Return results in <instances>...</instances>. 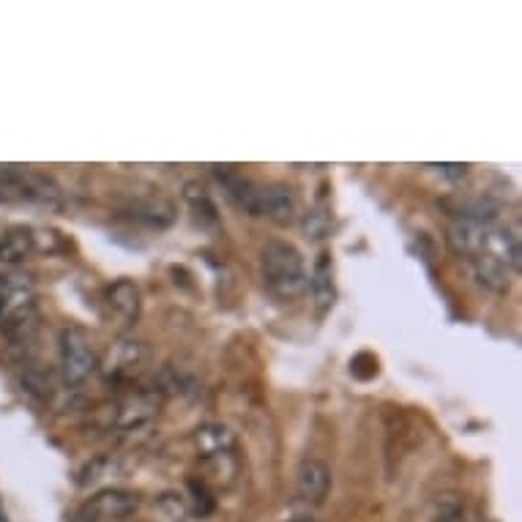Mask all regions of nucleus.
Here are the masks:
<instances>
[{
  "mask_svg": "<svg viewBox=\"0 0 522 522\" xmlns=\"http://www.w3.org/2000/svg\"><path fill=\"white\" fill-rule=\"evenodd\" d=\"M484 522H495V520H484Z\"/></svg>",
  "mask_w": 522,
  "mask_h": 522,
  "instance_id": "bb28decb",
  "label": "nucleus"
},
{
  "mask_svg": "<svg viewBox=\"0 0 522 522\" xmlns=\"http://www.w3.org/2000/svg\"><path fill=\"white\" fill-rule=\"evenodd\" d=\"M115 473H118V460H115L113 454H104V457H96V460H91L82 468L77 484H80L82 490L99 487L102 482H107V476H115Z\"/></svg>",
  "mask_w": 522,
  "mask_h": 522,
  "instance_id": "aec40b11",
  "label": "nucleus"
},
{
  "mask_svg": "<svg viewBox=\"0 0 522 522\" xmlns=\"http://www.w3.org/2000/svg\"><path fill=\"white\" fill-rule=\"evenodd\" d=\"M192 446H195L197 460H208V457H219V454H233L238 449V435L227 424L208 421L192 432Z\"/></svg>",
  "mask_w": 522,
  "mask_h": 522,
  "instance_id": "9b49d317",
  "label": "nucleus"
},
{
  "mask_svg": "<svg viewBox=\"0 0 522 522\" xmlns=\"http://www.w3.org/2000/svg\"><path fill=\"white\" fill-rule=\"evenodd\" d=\"M126 216L145 222L148 227H167L175 219V211L173 205L162 200V197H145V200H134L126 208Z\"/></svg>",
  "mask_w": 522,
  "mask_h": 522,
  "instance_id": "f3484780",
  "label": "nucleus"
},
{
  "mask_svg": "<svg viewBox=\"0 0 522 522\" xmlns=\"http://www.w3.org/2000/svg\"><path fill=\"white\" fill-rule=\"evenodd\" d=\"M159 506H162L164 514H167V520L173 522H184L186 514H189L186 503L181 501V495H164L162 501H159Z\"/></svg>",
  "mask_w": 522,
  "mask_h": 522,
  "instance_id": "5701e85b",
  "label": "nucleus"
},
{
  "mask_svg": "<svg viewBox=\"0 0 522 522\" xmlns=\"http://www.w3.org/2000/svg\"><path fill=\"white\" fill-rule=\"evenodd\" d=\"M36 252H39V246H36L33 227L14 225L0 230V266H20Z\"/></svg>",
  "mask_w": 522,
  "mask_h": 522,
  "instance_id": "ddd939ff",
  "label": "nucleus"
},
{
  "mask_svg": "<svg viewBox=\"0 0 522 522\" xmlns=\"http://www.w3.org/2000/svg\"><path fill=\"white\" fill-rule=\"evenodd\" d=\"M260 277L271 296L279 301H296L307 293V266L296 246L282 238H271L260 249Z\"/></svg>",
  "mask_w": 522,
  "mask_h": 522,
  "instance_id": "f257e3e1",
  "label": "nucleus"
},
{
  "mask_svg": "<svg viewBox=\"0 0 522 522\" xmlns=\"http://www.w3.org/2000/svg\"><path fill=\"white\" fill-rule=\"evenodd\" d=\"M473 271H476V279L482 282L487 290L498 293V296H506L512 290V279L517 277L512 268L503 266L501 260H495L487 252H479L473 257Z\"/></svg>",
  "mask_w": 522,
  "mask_h": 522,
  "instance_id": "2eb2a0df",
  "label": "nucleus"
},
{
  "mask_svg": "<svg viewBox=\"0 0 522 522\" xmlns=\"http://www.w3.org/2000/svg\"><path fill=\"white\" fill-rule=\"evenodd\" d=\"M58 353H61V378L66 389H80L91 380L93 372H99V356L93 348V339L80 326L61 328Z\"/></svg>",
  "mask_w": 522,
  "mask_h": 522,
  "instance_id": "f03ea898",
  "label": "nucleus"
},
{
  "mask_svg": "<svg viewBox=\"0 0 522 522\" xmlns=\"http://www.w3.org/2000/svg\"><path fill=\"white\" fill-rule=\"evenodd\" d=\"M216 178H219V184L225 186L227 197L233 200V203L246 211L249 216H257V197H260V186L255 181H249L246 175H241L236 167H214Z\"/></svg>",
  "mask_w": 522,
  "mask_h": 522,
  "instance_id": "4468645a",
  "label": "nucleus"
},
{
  "mask_svg": "<svg viewBox=\"0 0 522 522\" xmlns=\"http://www.w3.org/2000/svg\"><path fill=\"white\" fill-rule=\"evenodd\" d=\"M184 200L186 205L192 208V214L203 227H216L219 225V211H216V203L208 195V189L197 181H186L184 184Z\"/></svg>",
  "mask_w": 522,
  "mask_h": 522,
  "instance_id": "a211bd4d",
  "label": "nucleus"
},
{
  "mask_svg": "<svg viewBox=\"0 0 522 522\" xmlns=\"http://www.w3.org/2000/svg\"><path fill=\"white\" fill-rule=\"evenodd\" d=\"M164 410L162 389H137L123 394L113 405V427L121 432H137L159 419Z\"/></svg>",
  "mask_w": 522,
  "mask_h": 522,
  "instance_id": "39448f33",
  "label": "nucleus"
},
{
  "mask_svg": "<svg viewBox=\"0 0 522 522\" xmlns=\"http://www.w3.org/2000/svg\"><path fill=\"white\" fill-rule=\"evenodd\" d=\"M186 509H189V514L200 517V520L211 517L216 512V498L211 487L200 482V479H189L186 482Z\"/></svg>",
  "mask_w": 522,
  "mask_h": 522,
  "instance_id": "6ab92c4d",
  "label": "nucleus"
},
{
  "mask_svg": "<svg viewBox=\"0 0 522 522\" xmlns=\"http://www.w3.org/2000/svg\"><path fill=\"white\" fill-rule=\"evenodd\" d=\"M238 454H219V457H208V460H200V482H205L208 487H219V490H230L238 479Z\"/></svg>",
  "mask_w": 522,
  "mask_h": 522,
  "instance_id": "dca6fc26",
  "label": "nucleus"
},
{
  "mask_svg": "<svg viewBox=\"0 0 522 522\" xmlns=\"http://www.w3.org/2000/svg\"><path fill=\"white\" fill-rule=\"evenodd\" d=\"M39 315L36 309V285L28 274L3 271L0 274V331L17 326L22 320Z\"/></svg>",
  "mask_w": 522,
  "mask_h": 522,
  "instance_id": "7ed1b4c3",
  "label": "nucleus"
},
{
  "mask_svg": "<svg viewBox=\"0 0 522 522\" xmlns=\"http://www.w3.org/2000/svg\"><path fill=\"white\" fill-rule=\"evenodd\" d=\"M331 482H334L331 468L323 460H318V457H307V460L298 465L296 492L298 498L307 503V506H312V509H318V506L326 503L328 492H331Z\"/></svg>",
  "mask_w": 522,
  "mask_h": 522,
  "instance_id": "6e6552de",
  "label": "nucleus"
},
{
  "mask_svg": "<svg viewBox=\"0 0 522 522\" xmlns=\"http://www.w3.org/2000/svg\"><path fill=\"white\" fill-rule=\"evenodd\" d=\"M432 170H438V173H443L446 178H454V181H460V178H465L468 175V164H430Z\"/></svg>",
  "mask_w": 522,
  "mask_h": 522,
  "instance_id": "b1692460",
  "label": "nucleus"
},
{
  "mask_svg": "<svg viewBox=\"0 0 522 522\" xmlns=\"http://www.w3.org/2000/svg\"><path fill=\"white\" fill-rule=\"evenodd\" d=\"M435 522H468L465 520L460 495H454V492L438 495V501H435Z\"/></svg>",
  "mask_w": 522,
  "mask_h": 522,
  "instance_id": "4be33fe9",
  "label": "nucleus"
},
{
  "mask_svg": "<svg viewBox=\"0 0 522 522\" xmlns=\"http://www.w3.org/2000/svg\"><path fill=\"white\" fill-rule=\"evenodd\" d=\"M309 296H312V304L318 309L320 315H326L337 304V282H334V260L328 252H320L315 266H312V274L307 279Z\"/></svg>",
  "mask_w": 522,
  "mask_h": 522,
  "instance_id": "f8f14e48",
  "label": "nucleus"
},
{
  "mask_svg": "<svg viewBox=\"0 0 522 522\" xmlns=\"http://www.w3.org/2000/svg\"><path fill=\"white\" fill-rule=\"evenodd\" d=\"M492 222H484L479 216L460 214L446 230V241H449V249L454 255L460 257H476L484 249V238H487V230H490Z\"/></svg>",
  "mask_w": 522,
  "mask_h": 522,
  "instance_id": "9d476101",
  "label": "nucleus"
},
{
  "mask_svg": "<svg viewBox=\"0 0 522 522\" xmlns=\"http://www.w3.org/2000/svg\"><path fill=\"white\" fill-rule=\"evenodd\" d=\"M140 512V495L129 490H102L88 498L80 517L93 522H129Z\"/></svg>",
  "mask_w": 522,
  "mask_h": 522,
  "instance_id": "423d86ee",
  "label": "nucleus"
},
{
  "mask_svg": "<svg viewBox=\"0 0 522 522\" xmlns=\"http://www.w3.org/2000/svg\"><path fill=\"white\" fill-rule=\"evenodd\" d=\"M257 216H263L268 222L279 227H290L298 222V197L293 189L285 184L260 186V197H257Z\"/></svg>",
  "mask_w": 522,
  "mask_h": 522,
  "instance_id": "1a4fd4ad",
  "label": "nucleus"
},
{
  "mask_svg": "<svg viewBox=\"0 0 522 522\" xmlns=\"http://www.w3.org/2000/svg\"><path fill=\"white\" fill-rule=\"evenodd\" d=\"M104 307L118 331L132 328L140 318V287L132 279H115L113 285L104 287Z\"/></svg>",
  "mask_w": 522,
  "mask_h": 522,
  "instance_id": "0eeeda50",
  "label": "nucleus"
},
{
  "mask_svg": "<svg viewBox=\"0 0 522 522\" xmlns=\"http://www.w3.org/2000/svg\"><path fill=\"white\" fill-rule=\"evenodd\" d=\"M151 359V350L145 342L132 337H121L118 342L110 345L104 361H99V372H102L104 383H129L134 380Z\"/></svg>",
  "mask_w": 522,
  "mask_h": 522,
  "instance_id": "20e7f679",
  "label": "nucleus"
},
{
  "mask_svg": "<svg viewBox=\"0 0 522 522\" xmlns=\"http://www.w3.org/2000/svg\"><path fill=\"white\" fill-rule=\"evenodd\" d=\"M74 522H93V520H88V517H77V520Z\"/></svg>",
  "mask_w": 522,
  "mask_h": 522,
  "instance_id": "a878e982",
  "label": "nucleus"
},
{
  "mask_svg": "<svg viewBox=\"0 0 522 522\" xmlns=\"http://www.w3.org/2000/svg\"><path fill=\"white\" fill-rule=\"evenodd\" d=\"M0 522H6V509H3V501H0Z\"/></svg>",
  "mask_w": 522,
  "mask_h": 522,
  "instance_id": "393cba45",
  "label": "nucleus"
},
{
  "mask_svg": "<svg viewBox=\"0 0 522 522\" xmlns=\"http://www.w3.org/2000/svg\"><path fill=\"white\" fill-rule=\"evenodd\" d=\"M304 230H307V238H326L328 230H331V208L326 203H318L307 216H304Z\"/></svg>",
  "mask_w": 522,
  "mask_h": 522,
  "instance_id": "412c9836",
  "label": "nucleus"
}]
</instances>
